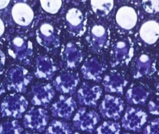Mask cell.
I'll use <instances>...</instances> for the list:
<instances>
[{
    "instance_id": "cell-19",
    "label": "cell",
    "mask_w": 159,
    "mask_h": 134,
    "mask_svg": "<svg viewBox=\"0 0 159 134\" xmlns=\"http://www.w3.org/2000/svg\"><path fill=\"white\" fill-rule=\"evenodd\" d=\"M40 36L42 39L43 43L47 47L59 46V40L56 35L54 27L50 24L45 23L40 28Z\"/></svg>"
},
{
    "instance_id": "cell-11",
    "label": "cell",
    "mask_w": 159,
    "mask_h": 134,
    "mask_svg": "<svg viewBox=\"0 0 159 134\" xmlns=\"http://www.w3.org/2000/svg\"><path fill=\"white\" fill-rule=\"evenodd\" d=\"M128 82L119 74H111L104 76L102 85L106 92L122 94Z\"/></svg>"
},
{
    "instance_id": "cell-34",
    "label": "cell",
    "mask_w": 159,
    "mask_h": 134,
    "mask_svg": "<svg viewBox=\"0 0 159 134\" xmlns=\"http://www.w3.org/2000/svg\"><path fill=\"white\" fill-rule=\"evenodd\" d=\"M123 134H130V133H123Z\"/></svg>"
},
{
    "instance_id": "cell-9",
    "label": "cell",
    "mask_w": 159,
    "mask_h": 134,
    "mask_svg": "<svg viewBox=\"0 0 159 134\" xmlns=\"http://www.w3.org/2000/svg\"><path fill=\"white\" fill-rule=\"evenodd\" d=\"M80 82L78 73L63 74L57 76L53 86L58 92L63 94H73Z\"/></svg>"
},
{
    "instance_id": "cell-3",
    "label": "cell",
    "mask_w": 159,
    "mask_h": 134,
    "mask_svg": "<svg viewBox=\"0 0 159 134\" xmlns=\"http://www.w3.org/2000/svg\"><path fill=\"white\" fill-rule=\"evenodd\" d=\"M101 121L100 116L97 112L87 110L86 107H81L74 117V126L79 130L92 133L96 125Z\"/></svg>"
},
{
    "instance_id": "cell-13",
    "label": "cell",
    "mask_w": 159,
    "mask_h": 134,
    "mask_svg": "<svg viewBox=\"0 0 159 134\" xmlns=\"http://www.w3.org/2000/svg\"><path fill=\"white\" fill-rule=\"evenodd\" d=\"M57 70V67L48 57L40 56L37 58L35 76L38 78L50 80Z\"/></svg>"
},
{
    "instance_id": "cell-27",
    "label": "cell",
    "mask_w": 159,
    "mask_h": 134,
    "mask_svg": "<svg viewBox=\"0 0 159 134\" xmlns=\"http://www.w3.org/2000/svg\"><path fill=\"white\" fill-rule=\"evenodd\" d=\"M144 134H159V119L151 121L144 129Z\"/></svg>"
},
{
    "instance_id": "cell-33",
    "label": "cell",
    "mask_w": 159,
    "mask_h": 134,
    "mask_svg": "<svg viewBox=\"0 0 159 134\" xmlns=\"http://www.w3.org/2000/svg\"><path fill=\"white\" fill-rule=\"evenodd\" d=\"M2 89L1 88V87H0V95H1V94L2 92Z\"/></svg>"
},
{
    "instance_id": "cell-26",
    "label": "cell",
    "mask_w": 159,
    "mask_h": 134,
    "mask_svg": "<svg viewBox=\"0 0 159 134\" xmlns=\"http://www.w3.org/2000/svg\"><path fill=\"white\" fill-rule=\"evenodd\" d=\"M128 47L125 42L117 43L114 47V54L116 61L120 62L125 59L128 53Z\"/></svg>"
},
{
    "instance_id": "cell-32",
    "label": "cell",
    "mask_w": 159,
    "mask_h": 134,
    "mask_svg": "<svg viewBox=\"0 0 159 134\" xmlns=\"http://www.w3.org/2000/svg\"><path fill=\"white\" fill-rule=\"evenodd\" d=\"M24 134H37V133H31V132H25Z\"/></svg>"
},
{
    "instance_id": "cell-28",
    "label": "cell",
    "mask_w": 159,
    "mask_h": 134,
    "mask_svg": "<svg viewBox=\"0 0 159 134\" xmlns=\"http://www.w3.org/2000/svg\"><path fill=\"white\" fill-rule=\"evenodd\" d=\"M148 109L151 114L159 116V95L154 97L150 101Z\"/></svg>"
},
{
    "instance_id": "cell-12",
    "label": "cell",
    "mask_w": 159,
    "mask_h": 134,
    "mask_svg": "<svg viewBox=\"0 0 159 134\" xmlns=\"http://www.w3.org/2000/svg\"><path fill=\"white\" fill-rule=\"evenodd\" d=\"M116 21L120 27L126 30L133 29L137 21V15L130 7H120L116 15Z\"/></svg>"
},
{
    "instance_id": "cell-10",
    "label": "cell",
    "mask_w": 159,
    "mask_h": 134,
    "mask_svg": "<svg viewBox=\"0 0 159 134\" xmlns=\"http://www.w3.org/2000/svg\"><path fill=\"white\" fill-rule=\"evenodd\" d=\"M106 70V67L95 57L87 60L81 68L84 78L99 82L102 80V75Z\"/></svg>"
},
{
    "instance_id": "cell-14",
    "label": "cell",
    "mask_w": 159,
    "mask_h": 134,
    "mask_svg": "<svg viewBox=\"0 0 159 134\" xmlns=\"http://www.w3.org/2000/svg\"><path fill=\"white\" fill-rule=\"evenodd\" d=\"M12 13L16 24L22 26L29 25L34 19L33 11L29 5L25 3L16 4L12 9Z\"/></svg>"
},
{
    "instance_id": "cell-4",
    "label": "cell",
    "mask_w": 159,
    "mask_h": 134,
    "mask_svg": "<svg viewBox=\"0 0 159 134\" xmlns=\"http://www.w3.org/2000/svg\"><path fill=\"white\" fill-rule=\"evenodd\" d=\"M49 120L48 112L42 108H31L25 114L23 125L26 129L40 133L45 130Z\"/></svg>"
},
{
    "instance_id": "cell-31",
    "label": "cell",
    "mask_w": 159,
    "mask_h": 134,
    "mask_svg": "<svg viewBox=\"0 0 159 134\" xmlns=\"http://www.w3.org/2000/svg\"><path fill=\"white\" fill-rule=\"evenodd\" d=\"M4 31V25L3 22L0 20V36H1Z\"/></svg>"
},
{
    "instance_id": "cell-15",
    "label": "cell",
    "mask_w": 159,
    "mask_h": 134,
    "mask_svg": "<svg viewBox=\"0 0 159 134\" xmlns=\"http://www.w3.org/2000/svg\"><path fill=\"white\" fill-rule=\"evenodd\" d=\"M65 61L68 68H76L83 60V54L75 44L69 42L66 45L64 52Z\"/></svg>"
},
{
    "instance_id": "cell-30",
    "label": "cell",
    "mask_w": 159,
    "mask_h": 134,
    "mask_svg": "<svg viewBox=\"0 0 159 134\" xmlns=\"http://www.w3.org/2000/svg\"><path fill=\"white\" fill-rule=\"evenodd\" d=\"M9 1H0V9H3L5 7H6L8 5Z\"/></svg>"
},
{
    "instance_id": "cell-17",
    "label": "cell",
    "mask_w": 159,
    "mask_h": 134,
    "mask_svg": "<svg viewBox=\"0 0 159 134\" xmlns=\"http://www.w3.org/2000/svg\"><path fill=\"white\" fill-rule=\"evenodd\" d=\"M149 92L141 85L132 86L126 94L127 101L131 104L142 105L145 103L149 96Z\"/></svg>"
},
{
    "instance_id": "cell-5",
    "label": "cell",
    "mask_w": 159,
    "mask_h": 134,
    "mask_svg": "<svg viewBox=\"0 0 159 134\" xmlns=\"http://www.w3.org/2000/svg\"><path fill=\"white\" fill-rule=\"evenodd\" d=\"M124 107L121 98L107 94L99 105V110L103 118L117 120L120 118Z\"/></svg>"
},
{
    "instance_id": "cell-24",
    "label": "cell",
    "mask_w": 159,
    "mask_h": 134,
    "mask_svg": "<svg viewBox=\"0 0 159 134\" xmlns=\"http://www.w3.org/2000/svg\"><path fill=\"white\" fill-rule=\"evenodd\" d=\"M120 125L115 122L105 121L97 128L95 134H119Z\"/></svg>"
},
{
    "instance_id": "cell-6",
    "label": "cell",
    "mask_w": 159,
    "mask_h": 134,
    "mask_svg": "<svg viewBox=\"0 0 159 134\" xmlns=\"http://www.w3.org/2000/svg\"><path fill=\"white\" fill-rule=\"evenodd\" d=\"M102 91L99 86H92L84 83L77 92V98L81 105L97 106L98 102L102 96Z\"/></svg>"
},
{
    "instance_id": "cell-1",
    "label": "cell",
    "mask_w": 159,
    "mask_h": 134,
    "mask_svg": "<svg viewBox=\"0 0 159 134\" xmlns=\"http://www.w3.org/2000/svg\"><path fill=\"white\" fill-rule=\"evenodd\" d=\"M26 98L20 94H13L5 98L1 104V113L4 117L21 118L28 106Z\"/></svg>"
},
{
    "instance_id": "cell-20",
    "label": "cell",
    "mask_w": 159,
    "mask_h": 134,
    "mask_svg": "<svg viewBox=\"0 0 159 134\" xmlns=\"http://www.w3.org/2000/svg\"><path fill=\"white\" fill-rule=\"evenodd\" d=\"M90 38L91 43L94 49L98 50L102 48L107 41L106 29L101 25H95L91 29Z\"/></svg>"
},
{
    "instance_id": "cell-35",
    "label": "cell",
    "mask_w": 159,
    "mask_h": 134,
    "mask_svg": "<svg viewBox=\"0 0 159 134\" xmlns=\"http://www.w3.org/2000/svg\"><path fill=\"white\" fill-rule=\"evenodd\" d=\"M74 134H80V133H78V132H76V133H75Z\"/></svg>"
},
{
    "instance_id": "cell-2",
    "label": "cell",
    "mask_w": 159,
    "mask_h": 134,
    "mask_svg": "<svg viewBox=\"0 0 159 134\" xmlns=\"http://www.w3.org/2000/svg\"><path fill=\"white\" fill-rule=\"evenodd\" d=\"M148 119V115L143 109L129 107L122 118V127L127 131L139 132Z\"/></svg>"
},
{
    "instance_id": "cell-25",
    "label": "cell",
    "mask_w": 159,
    "mask_h": 134,
    "mask_svg": "<svg viewBox=\"0 0 159 134\" xmlns=\"http://www.w3.org/2000/svg\"><path fill=\"white\" fill-rule=\"evenodd\" d=\"M41 7L45 11L51 14L58 12L62 6V1H40Z\"/></svg>"
},
{
    "instance_id": "cell-22",
    "label": "cell",
    "mask_w": 159,
    "mask_h": 134,
    "mask_svg": "<svg viewBox=\"0 0 159 134\" xmlns=\"http://www.w3.org/2000/svg\"><path fill=\"white\" fill-rule=\"evenodd\" d=\"M69 124L62 121H52L46 129L45 134H72Z\"/></svg>"
},
{
    "instance_id": "cell-29",
    "label": "cell",
    "mask_w": 159,
    "mask_h": 134,
    "mask_svg": "<svg viewBox=\"0 0 159 134\" xmlns=\"http://www.w3.org/2000/svg\"><path fill=\"white\" fill-rule=\"evenodd\" d=\"M145 10L149 13L159 12V1H144Z\"/></svg>"
},
{
    "instance_id": "cell-7",
    "label": "cell",
    "mask_w": 159,
    "mask_h": 134,
    "mask_svg": "<svg viewBox=\"0 0 159 134\" xmlns=\"http://www.w3.org/2000/svg\"><path fill=\"white\" fill-rule=\"evenodd\" d=\"M77 108V104L72 97L61 95L52 104L50 108L52 116L69 120L72 114Z\"/></svg>"
},
{
    "instance_id": "cell-21",
    "label": "cell",
    "mask_w": 159,
    "mask_h": 134,
    "mask_svg": "<svg viewBox=\"0 0 159 134\" xmlns=\"http://www.w3.org/2000/svg\"><path fill=\"white\" fill-rule=\"evenodd\" d=\"M91 5L93 12L98 16H105L113 9V1H91Z\"/></svg>"
},
{
    "instance_id": "cell-16",
    "label": "cell",
    "mask_w": 159,
    "mask_h": 134,
    "mask_svg": "<svg viewBox=\"0 0 159 134\" xmlns=\"http://www.w3.org/2000/svg\"><path fill=\"white\" fill-rule=\"evenodd\" d=\"M140 35L147 43H155L159 38V24L154 20L147 21L141 27Z\"/></svg>"
},
{
    "instance_id": "cell-18",
    "label": "cell",
    "mask_w": 159,
    "mask_h": 134,
    "mask_svg": "<svg viewBox=\"0 0 159 134\" xmlns=\"http://www.w3.org/2000/svg\"><path fill=\"white\" fill-rule=\"evenodd\" d=\"M66 20L71 31L79 32L83 28V15L79 9L73 7L69 10L66 14Z\"/></svg>"
},
{
    "instance_id": "cell-36",
    "label": "cell",
    "mask_w": 159,
    "mask_h": 134,
    "mask_svg": "<svg viewBox=\"0 0 159 134\" xmlns=\"http://www.w3.org/2000/svg\"><path fill=\"white\" fill-rule=\"evenodd\" d=\"M0 118H1V117H0Z\"/></svg>"
},
{
    "instance_id": "cell-8",
    "label": "cell",
    "mask_w": 159,
    "mask_h": 134,
    "mask_svg": "<svg viewBox=\"0 0 159 134\" xmlns=\"http://www.w3.org/2000/svg\"><path fill=\"white\" fill-rule=\"evenodd\" d=\"M31 94L33 105L47 107L54 98L55 92L50 83H41L32 87Z\"/></svg>"
},
{
    "instance_id": "cell-23",
    "label": "cell",
    "mask_w": 159,
    "mask_h": 134,
    "mask_svg": "<svg viewBox=\"0 0 159 134\" xmlns=\"http://www.w3.org/2000/svg\"><path fill=\"white\" fill-rule=\"evenodd\" d=\"M24 129L17 120H9L0 123V134H21Z\"/></svg>"
}]
</instances>
